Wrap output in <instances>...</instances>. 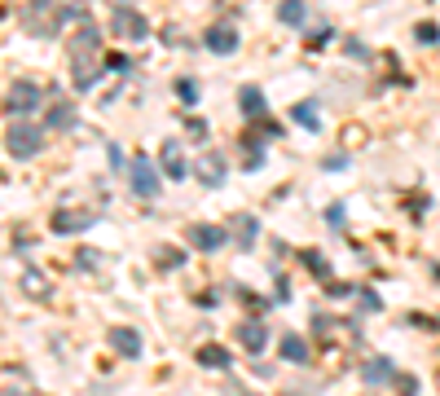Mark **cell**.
I'll list each match as a JSON object with an SVG mask.
<instances>
[{
  "label": "cell",
  "instance_id": "cell-1",
  "mask_svg": "<svg viewBox=\"0 0 440 396\" xmlns=\"http://www.w3.org/2000/svg\"><path fill=\"white\" fill-rule=\"evenodd\" d=\"M5 145H9V154H13V159H31V154H40L44 132H40L36 124H27V119H13L9 132H5Z\"/></svg>",
  "mask_w": 440,
  "mask_h": 396
},
{
  "label": "cell",
  "instance_id": "cell-2",
  "mask_svg": "<svg viewBox=\"0 0 440 396\" xmlns=\"http://www.w3.org/2000/svg\"><path fill=\"white\" fill-rule=\"evenodd\" d=\"M128 180H133V190L141 198H154L159 194V163L150 154H137V159H128Z\"/></svg>",
  "mask_w": 440,
  "mask_h": 396
},
{
  "label": "cell",
  "instance_id": "cell-3",
  "mask_svg": "<svg viewBox=\"0 0 440 396\" xmlns=\"http://www.w3.org/2000/svg\"><path fill=\"white\" fill-rule=\"evenodd\" d=\"M40 106V88L31 84V79H13L9 93H5V110H9V119H22V114H31Z\"/></svg>",
  "mask_w": 440,
  "mask_h": 396
},
{
  "label": "cell",
  "instance_id": "cell-4",
  "mask_svg": "<svg viewBox=\"0 0 440 396\" xmlns=\"http://www.w3.org/2000/svg\"><path fill=\"white\" fill-rule=\"evenodd\" d=\"M110 31H115L119 40H145V31H150V22H145L137 9L119 5V9H115V18H110Z\"/></svg>",
  "mask_w": 440,
  "mask_h": 396
},
{
  "label": "cell",
  "instance_id": "cell-5",
  "mask_svg": "<svg viewBox=\"0 0 440 396\" xmlns=\"http://www.w3.org/2000/svg\"><path fill=\"white\" fill-rule=\"evenodd\" d=\"M194 180L207 190L225 185V154H194Z\"/></svg>",
  "mask_w": 440,
  "mask_h": 396
},
{
  "label": "cell",
  "instance_id": "cell-6",
  "mask_svg": "<svg viewBox=\"0 0 440 396\" xmlns=\"http://www.w3.org/2000/svg\"><path fill=\"white\" fill-rule=\"evenodd\" d=\"M203 44L211 48V53H234V48H238V31L229 22H211L207 36H203Z\"/></svg>",
  "mask_w": 440,
  "mask_h": 396
},
{
  "label": "cell",
  "instance_id": "cell-7",
  "mask_svg": "<svg viewBox=\"0 0 440 396\" xmlns=\"http://www.w3.org/2000/svg\"><path fill=\"white\" fill-rule=\"evenodd\" d=\"M225 238H229V229L220 225H189V246H199V251H216L225 246Z\"/></svg>",
  "mask_w": 440,
  "mask_h": 396
},
{
  "label": "cell",
  "instance_id": "cell-8",
  "mask_svg": "<svg viewBox=\"0 0 440 396\" xmlns=\"http://www.w3.org/2000/svg\"><path fill=\"white\" fill-rule=\"evenodd\" d=\"M18 291L31 295V300H48V295H53V282H48L40 269H22L18 273Z\"/></svg>",
  "mask_w": 440,
  "mask_h": 396
},
{
  "label": "cell",
  "instance_id": "cell-9",
  "mask_svg": "<svg viewBox=\"0 0 440 396\" xmlns=\"http://www.w3.org/2000/svg\"><path fill=\"white\" fill-rule=\"evenodd\" d=\"M163 176H168V180H185L189 176V163H185V154H181V145H176V141H168V145H163Z\"/></svg>",
  "mask_w": 440,
  "mask_h": 396
},
{
  "label": "cell",
  "instance_id": "cell-10",
  "mask_svg": "<svg viewBox=\"0 0 440 396\" xmlns=\"http://www.w3.org/2000/svg\"><path fill=\"white\" fill-rule=\"evenodd\" d=\"M238 343H242V348H247V352H265V343H269V326H260V322H242L238 326Z\"/></svg>",
  "mask_w": 440,
  "mask_h": 396
},
{
  "label": "cell",
  "instance_id": "cell-11",
  "mask_svg": "<svg viewBox=\"0 0 440 396\" xmlns=\"http://www.w3.org/2000/svg\"><path fill=\"white\" fill-rule=\"evenodd\" d=\"M194 361H199V366H207V370H229V366H234L229 348H220V343H203V348L194 352Z\"/></svg>",
  "mask_w": 440,
  "mask_h": 396
},
{
  "label": "cell",
  "instance_id": "cell-12",
  "mask_svg": "<svg viewBox=\"0 0 440 396\" xmlns=\"http://www.w3.org/2000/svg\"><path fill=\"white\" fill-rule=\"evenodd\" d=\"M361 374H366V383H370V388H383V383H392V378H396V366H392L387 357H370Z\"/></svg>",
  "mask_w": 440,
  "mask_h": 396
},
{
  "label": "cell",
  "instance_id": "cell-13",
  "mask_svg": "<svg viewBox=\"0 0 440 396\" xmlns=\"http://www.w3.org/2000/svg\"><path fill=\"white\" fill-rule=\"evenodd\" d=\"M88 225H93L88 211H71V207L53 211V229H58V234H79V229H88Z\"/></svg>",
  "mask_w": 440,
  "mask_h": 396
},
{
  "label": "cell",
  "instance_id": "cell-14",
  "mask_svg": "<svg viewBox=\"0 0 440 396\" xmlns=\"http://www.w3.org/2000/svg\"><path fill=\"white\" fill-rule=\"evenodd\" d=\"M110 343H115V352H124V357H141V335H137L133 326L110 330Z\"/></svg>",
  "mask_w": 440,
  "mask_h": 396
},
{
  "label": "cell",
  "instance_id": "cell-15",
  "mask_svg": "<svg viewBox=\"0 0 440 396\" xmlns=\"http://www.w3.org/2000/svg\"><path fill=\"white\" fill-rule=\"evenodd\" d=\"M229 234H234L238 246H251L255 234H260V225H255V216H234V220H229Z\"/></svg>",
  "mask_w": 440,
  "mask_h": 396
},
{
  "label": "cell",
  "instance_id": "cell-16",
  "mask_svg": "<svg viewBox=\"0 0 440 396\" xmlns=\"http://www.w3.org/2000/svg\"><path fill=\"white\" fill-rule=\"evenodd\" d=\"M278 18H282L286 27H304V22H308V5H304V0H282V5H278Z\"/></svg>",
  "mask_w": 440,
  "mask_h": 396
},
{
  "label": "cell",
  "instance_id": "cell-17",
  "mask_svg": "<svg viewBox=\"0 0 440 396\" xmlns=\"http://www.w3.org/2000/svg\"><path fill=\"white\" fill-rule=\"evenodd\" d=\"M282 357L291 361V366H304V361H308V343L300 335H286L282 339Z\"/></svg>",
  "mask_w": 440,
  "mask_h": 396
},
{
  "label": "cell",
  "instance_id": "cell-18",
  "mask_svg": "<svg viewBox=\"0 0 440 396\" xmlns=\"http://www.w3.org/2000/svg\"><path fill=\"white\" fill-rule=\"evenodd\" d=\"M44 124L62 132V128H71V124H75V110H71L67 102H53V106H48V119H44Z\"/></svg>",
  "mask_w": 440,
  "mask_h": 396
},
{
  "label": "cell",
  "instance_id": "cell-19",
  "mask_svg": "<svg viewBox=\"0 0 440 396\" xmlns=\"http://www.w3.org/2000/svg\"><path fill=\"white\" fill-rule=\"evenodd\" d=\"M97 44H102V31H97V27H84V31H79V36H75V58L93 53Z\"/></svg>",
  "mask_w": 440,
  "mask_h": 396
},
{
  "label": "cell",
  "instance_id": "cell-20",
  "mask_svg": "<svg viewBox=\"0 0 440 396\" xmlns=\"http://www.w3.org/2000/svg\"><path fill=\"white\" fill-rule=\"evenodd\" d=\"M291 119H295V124H304L308 132H317V128H321V119H317V106H313V102L295 106V110H291Z\"/></svg>",
  "mask_w": 440,
  "mask_h": 396
},
{
  "label": "cell",
  "instance_id": "cell-21",
  "mask_svg": "<svg viewBox=\"0 0 440 396\" xmlns=\"http://www.w3.org/2000/svg\"><path fill=\"white\" fill-rule=\"evenodd\" d=\"M238 106L247 110V114H260V110H265V93H260V88H242L238 93Z\"/></svg>",
  "mask_w": 440,
  "mask_h": 396
},
{
  "label": "cell",
  "instance_id": "cell-22",
  "mask_svg": "<svg viewBox=\"0 0 440 396\" xmlns=\"http://www.w3.org/2000/svg\"><path fill=\"white\" fill-rule=\"evenodd\" d=\"M300 260H304V269H308V273H317V277H331V264H326V256H321V251H304Z\"/></svg>",
  "mask_w": 440,
  "mask_h": 396
},
{
  "label": "cell",
  "instance_id": "cell-23",
  "mask_svg": "<svg viewBox=\"0 0 440 396\" xmlns=\"http://www.w3.org/2000/svg\"><path fill=\"white\" fill-rule=\"evenodd\" d=\"M154 260L163 264V269H181V264H185V260H181V251H176V246H159V256H154Z\"/></svg>",
  "mask_w": 440,
  "mask_h": 396
},
{
  "label": "cell",
  "instance_id": "cell-24",
  "mask_svg": "<svg viewBox=\"0 0 440 396\" xmlns=\"http://www.w3.org/2000/svg\"><path fill=\"white\" fill-rule=\"evenodd\" d=\"M176 97H181V102H199V84H194V79H176Z\"/></svg>",
  "mask_w": 440,
  "mask_h": 396
},
{
  "label": "cell",
  "instance_id": "cell-25",
  "mask_svg": "<svg viewBox=\"0 0 440 396\" xmlns=\"http://www.w3.org/2000/svg\"><path fill=\"white\" fill-rule=\"evenodd\" d=\"M418 40H422V44H436V40H440V31H436L432 22H422V27H418Z\"/></svg>",
  "mask_w": 440,
  "mask_h": 396
},
{
  "label": "cell",
  "instance_id": "cell-26",
  "mask_svg": "<svg viewBox=\"0 0 440 396\" xmlns=\"http://www.w3.org/2000/svg\"><path fill=\"white\" fill-rule=\"evenodd\" d=\"M185 128H189V137H194V141H203V137H207V124H203V119H185Z\"/></svg>",
  "mask_w": 440,
  "mask_h": 396
},
{
  "label": "cell",
  "instance_id": "cell-27",
  "mask_svg": "<svg viewBox=\"0 0 440 396\" xmlns=\"http://www.w3.org/2000/svg\"><path fill=\"white\" fill-rule=\"evenodd\" d=\"M97 260H102L97 251H79V256H75V264H79V269H97Z\"/></svg>",
  "mask_w": 440,
  "mask_h": 396
},
{
  "label": "cell",
  "instance_id": "cell-28",
  "mask_svg": "<svg viewBox=\"0 0 440 396\" xmlns=\"http://www.w3.org/2000/svg\"><path fill=\"white\" fill-rule=\"evenodd\" d=\"M396 383H401L405 396H414V392H418V378H410V374H396Z\"/></svg>",
  "mask_w": 440,
  "mask_h": 396
},
{
  "label": "cell",
  "instance_id": "cell-29",
  "mask_svg": "<svg viewBox=\"0 0 440 396\" xmlns=\"http://www.w3.org/2000/svg\"><path fill=\"white\" fill-rule=\"evenodd\" d=\"M361 308H370V312H379V308H383V300H379V295H370V291H361Z\"/></svg>",
  "mask_w": 440,
  "mask_h": 396
},
{
  "label": "cell",
  "instance_id": "cell-30",
  "mask_svg": "<svg viewBox=\"0 0 440 396\" xmlns=\"http://www.w3.org/2000/svg\"><path fill=\"white\" fill-rule=\"evenodd\" d=\"M326 220H331V229H344V207H331V211H326Z\"/></svg>",
  "mask_w": 440,
  "mask_h": 396
},
{
  "label": "cell",
  "instance_id": "cell-31",
  "mask_svg": "<svg viewBox=\"0 0 440 396\" xmlns=\"http://www.w3.org/2000/svg\"><path fill=\"white\" fill-rule=\"evenodd\" d=\"M36 5H53V0H36Z\"/></svg>",
  "mask_w": 440,
  "mask_h": 396
}]
</instances>
